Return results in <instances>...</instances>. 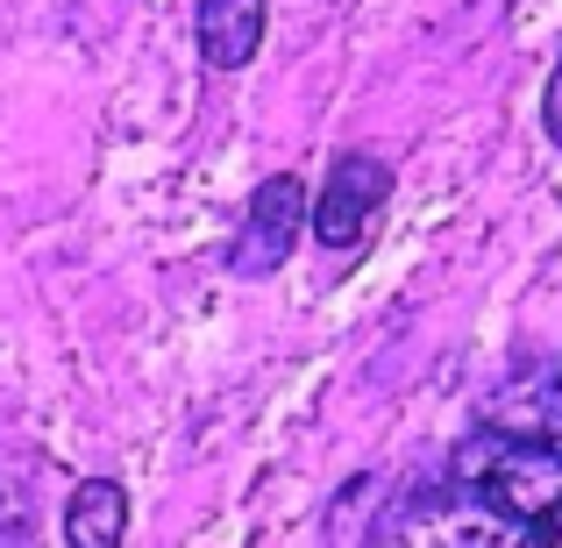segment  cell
Instances as JSON below:
<instances>
[{
    "label": "cell",
    "mask_w": 562,
    "mask_h": 548,
    "mask_svg": "<svg viewBox=\"0 0 562 548\" xmlns=\"http://www.w3.org/2000/svg\"><path fill=\"white\" fill-rule=\"evenodd\" d=\"M541 122H549V143L562 150V51H555V71H549V100H541Z\"/></svg>",
    "instance_id": "obj_8"
},
{
    "label": "cell",
    "mask_w": 562,
    "mask_h": 548,
    "mask_svg": "<svg viewBox=\"0 0 562 548\" xmlns=\"http://www.w3.org/2000/svg\"><path fill=\"white\" fill-rule=\"evenodd\" d=\"M371 499H384V478H378V470H371V478H357L342 499H335V513H328L335 548H363V535H371V527H363V506H371Z\"/></svg>",
    "instance_id": "obj_7"
},
{
    "label": "cell",
    "mask_w": 562,
    "mask_h": 548,
    "mask_svg": "<svg viewBox=\"0 0 562 548\" xmlns=\"http://www.w3.org/2000/svg\"><path fill=\"white\" fill-rule=\"evenodd\" d=\"M555 384H562V370H555Z\"/></svg>",
    "instance_id": "obj_10"
},
{
    "label": "cell",
    "mask_w": 562,
    "mask_h": 548,
    "mask_svg": "<svg viewBox=\"0 0 562 548\" xmlns=\"http://www.w3.org/2000/svg\"><path fill=\"white\" fill-rule=\"evenodd\" d=\"M128 535V492L114 478H79L65 499V541L71 548H122Z\"/></svg>",
    "instance_id": "obj_6"
},
{
    "label": "cell",
    "mask_w": 562,
    "mask_h": 548,
    "mask_svg": "<svg viewBox=\"0 0 562 548\" xmlns=\"http://www.w3.org/2000/svg\"><path fill=\"white\" fill-rule=\"evenodd\" d=\"M271 0H200V51L214 71H243L263 43Z\"/></svg>",
    "instance_id": "obj_5"
},
{
    "label": "cell",
    "mask_w": 562,
    "mask_h": 548,
    "mask_svg": "<svg viewBox=\"0 0 562 548\" xmlns=\"http://www.w3.org/2000/svg\"><path fill=\"white\" fill-rule=\"evenodd\" d=\"M300 228H306V179H292V171H271V179L249 192V214H243V228H235L228 271H243V278H271L278 264L292 257Z\"/></svg>",
    "instance_id": "obj_4"
},
{
    "label": "cell",
    "mask_w": 562,
    "mask_h": 548,
    "mask_svg": "<svg viewBox=\"0 0 562 548\" xmlns=\"http://www.w3.org/2000/svg\"><path fill=\"white\" fill-rule=\"evenodd\" d=\"M378 548H562V513L520 521L506 506H484L463 484H427L392 521H378Z\"/></svg>",
    "instance_id": "obj_1"
},
{
    "label": "cell",
    "mask_w": 562,
    "mask_h": 548,
    "mask_svg": "<svg viewBox=\"0 0 562 548\" xmlns=\"http://www.w3.org/2000/svg\"><path fill=\"white\" fill-rule=\"evenodd\" d=\"M541 441L562 449V384H549V399H541Z\"/></svg>",
    "instance_id": "obj_9"
},
{
    "label": "cell",
    "mask_w": 562,
    "mask_h": 548,
    "mask_svg": "<svg viewBox=\"0 0 562 548\" xmlns=\"http://www.w3.org/2000/svg\"><path fill=\"white\" fill-rule=\"evenodd\" d=\"M441 478L463 484V492H477L484 506L520 513V521H549V513H562V449L541 441V435L477 427V435L456 441V456H449Z\"/></svg>",
    "instance_id": "obj_2"
},
{
    "label": "cell",
    "mask_w": 562,
    "mask_h": 548,
    "mask_svg": "<svg viewBox=\"0 0 562 548\" xmlns=\"http://www.w3.org/2000/svg\"><path fill=\"white\" fill-rule=\"evenodd\" d=\"M384 200H392V165L371 150H342L328 165V186H321V200L306 206V221H314L321 249H335V257H357L363 235H371V221L384 214Z\"/></svg>",
    "instance_id": "obj_3"
}]
</instances>
